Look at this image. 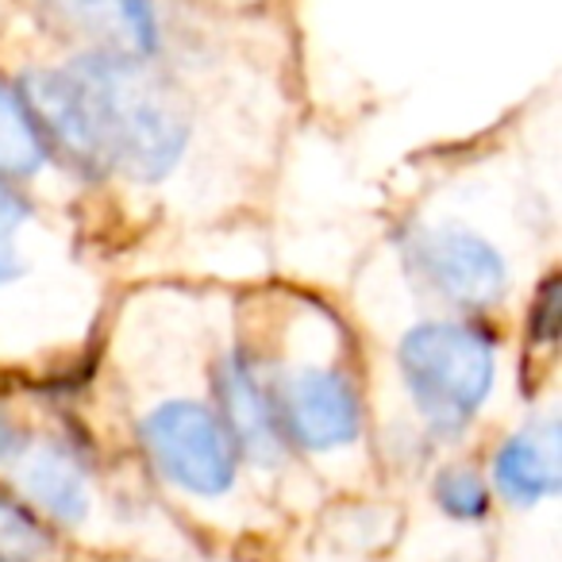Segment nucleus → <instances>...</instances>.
<instances>
[{
    "instance_id": "nucleus-1",
    "label": "nucleus",
    "mask_w": 562,
    "mask_h": 562,
    "mask_svg": "<svg viewBox=\"0 0 562 562\" xmlns=\"http://www.w3.org/2000/svg\"><path fill=\"white\" fill-rule=\"evenodd\" d=\"M16 93L47 150H58L86 178L124 173L155 186L186 155V112L143 63L81 55L63 70L27 74Z\"/></svg>"
},
{
    "instance_id": "nucleus-2",
    "label": "nucleus",
    "mask_w": 562,
    "mask_h": 562,
    "mask_svg": "<svg viewBox=\"0 0 562 562\" xmlns=\"http://www.w3.org/2000/svg\"><path fill=\"white\" fill-rule=\"evenodd\" d=\"M397 367L428 428L439 436H459L490 397L497 347L474 324L428 321L401 336Z\"/></svg>"
},
{
    "instance_id": "nucleus-3",
    "label": "nucleus",
    "mask_w": 562,
    "mask_h": 562,
    "mask_svg": "<svg viewBox=\"0 0 562 562\" xmlns=\"http://www.w3.org/2000/svg\"><path fill=\"white\" fill-rule=\"evenodd\" d=\"M155 470L178 490L220 497L235 482V443L220 416L196 401H166L139 428Z\"/></svg>"
},
{
    "instance_id": "nucleus-4",
    "label": "nucleus",
    "mask_w": 562,
    "mask_h": 562,
    "mask_svg": "<svg viewBox=\"0 0 562 562\" xmlns=\"http://www.w3.org/2000/svg\"><path fill=\"white\" fill-rule=\"evenodd\" d=\"M405 258L416 278L428 281L439 297L470 313L501 305L508 293L505 255L462 224L413 227L405 239Z\"/></svg>"
},
{
    "instance_id": "nucleus-5",
    "label": "nucleus",
    "mask_w": 562,
    "mask_h": 562,
    "mask_svg": "<svg viewBox=\"0 0 562 562\" xmlns=\"http://www.w3.org/2000/svg\"><path fill=\"white\" fill-rule=\"evenodd\" d=\"M285 439L305 451H339L362 431V405L351 378L336 367H301L273 382Z\"/></svg>"
},
{
    "instance_id": "nucleus-6",
    "label": "nucleus",
    "mask_w": 562,
    "mask_h": 562,
    "mask_svg": "<svg viewBox=\"0 0 562 562\" xmlns=\"http://www.w3.org/2000/svg\"><path fill=\"white\" fill-rule=\"evenodd\" d=\"M216 397L220 424L232 436L235 451L255 462H278L285 451V431L278 416V393L266 378L262 362L250 351H232L216 367Z\"/></svg>"
},
{
    "instance_id": "nucleus-7",
    "label": "nucleus",
    "mask_w": 562,
    "mask_h": 562,
    "mask_svg": "<svg viewBox=\"0 0 562 562\" xmlns=\"http://www.w3.org/2000/svg\"><path fill=\"white\" fill-rule=\"evenodd\" d=\"M58 27L86 40L89 55L147 63L158 50V20L150 0H43Z\"/></svg>"
},
{
    "instance_id": "nucleus-8",
    "label": "nucleus",
    "mask_w": 562,
    "mask_h": 562,
    "mask_svg": "<svg viewBox=\"0 0 562 562\" xmlns=\"http://www.w3.org/2000/svg\"><path fill=\"white\" fill-rule=\"evenodd\" d=\"M493 485L513 505H539L543 497H554L562 485L559 424L539 420L505 439L493 454Z\"/></svg>"
},
{
    "instance_id": "nucleus-9",
    "label": "nucleus",
    "mask_w": 562,
    "mask_h": 562,
    "mask_svg": "<svg viewBox=\"0 0 562 562\" xmlns=\"http://www.w3.org/2000/svg\"><path fill=\"white\" fill-rule=\"evenodd\" d=\"M24 485L35 505L63 524H78L81 516L89 513L86 470L74 459L70 447H63V443H50L32 454V462H27V470H24Z\"/></svg>"
},
{
    "instance_id": "nucleus-10",
    "label": "nucleus",
    "mask_w": 562,
    "mask_h": 562,
    "mask_svg": "<svg viewBox=\"0 0 562 562\" xmlns=\"http://www.w3.org/2000/svg\"><path fill=\"white\" fill-rule=\"evenodd\" d=\"M47 143L16 89L0 86V181L32 178L47 162Z\"/></svg>"
},
{
    "instance_id": "nucleus-11",
    "label": "nucleus",
    "mask_w": 562,
    "mask_h": 562,
    "mask_svg": "<svg viewBox=\"0 0 562 562\" xmlns=\"http://www.w3.org/2000/svg\"><path fill=\"white\" fill-rule=\"evenodd\" d=\"M47 554V531L20 501L0 493V562H40Z\"/></svg>"
},
{
    "instance_id": "nucleus-12",
    "label": "nucleus",
    "mask_w": 562,
    "mask_h": 562,
    "mask_svg": "<svg viewBox=\"0 0 562 562\" xmlns=\"http://www.w3.org/2000/svg\"><path fill=\"white\" fill-rule=\"evenodd\" d=\"M436 501L454 520H482L490 513V485L470 467H447L436 477Z\"/></svg>"
},
{
    "instance_id": "nucleus-13",
    "label": "nucleus",
    "mask_w": 562,
    "mask_h": 562,
    "mask_svg": "<svg viewBox=\"0 0 562 562\" xmlns=\"http://www.w3.org/2000/svg\"><path fill=\"white\" fill-rule=\"evenodd\" d=\"M32 220V204L9 186L0 181V285H9L24 273V258H20V227Z\"/></svg>"
},
{
    "instance_id": "nucleus-14",
    "label": "nucleus",
    "mask_w": 562,
    "mask_h": 562,
    "mask_svg": "<svg viewBox=\"0 0 562 562\" xmlns=\"http://www.w3.org/2000/svg\"><path fill=\"white\" fill-rule=\"evenodd\" d=\"M562 336V278L551 273L536 290V301H531L528 313V339L539 347H554Z\"/></svg>"
},
{
    "instance_id": "nucleus-15",
    "label": "nucleus",
    "mask_w": 562,
    "mask_h": 562,
    "mask_svg": "<svg viewBox=\"0 0 562 562\" xmlns=\"http://www.w3.org/2000/svg\"><path fill=\"white\" fill-rule=\"evenodd\" d=\"M20 451H24V431H20L16 420H12V416L0 408V462L16 459Z\"/></svg>"
}]
</instances>
